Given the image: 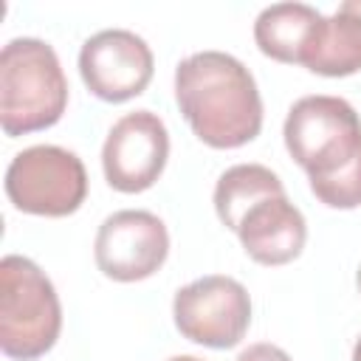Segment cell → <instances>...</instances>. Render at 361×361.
Listing matches in <instances>:
<instances>
[{"label":"cell","mask_w":361,"mask_h":361,"mask_svg":"<svg viewBox=\"0 0 361 361\" xmlns=\"http://www.w3.org/2000/svg\"><path fill=\"white\" fill-rule=\"evenodd\" d=\"M169 158V133L161 116L152 110H135L121 116L102 147V169L116 192H144L149 189Z\"/></svg>","instance_id":"obj_9"},{"label":"cell","mask_w":361,"mask_h":361,"mask_svg":"<svg viewBox=\"0 0 361 361\" xmlns=\"http://www.w3.org/2000/svg\"><path fill=\"white\" fill-rule=\"evenodd\" d=\"M169 361H203V358H195V355H175V358H169Z\"/></svg>","instance_id":"obj_16"},{"label":"cell","mask_w":361,"mask_h":361,"mask_svg":"<svg viewBox=\"0 0 361 361\" xmlns=\"http://www.w3.org/2000/svg\"><path fill=\"white\" fill-rule=\"evenodd\" d=\"M282 135L324 206H361V116L347 99L302 96L288 110Z\"/></svg>","instance_id":"obj_1"},{"label":"cell","mask_w":361,"mask_h":361,"mask_svg":"<svg viewBox=\"0 0 361 361\" xmlns=\"http://www.w3.org/2000/svg\"><path fill=\"white\" fill-rule=\"evenodd\" d=\"M237 361H290V355H288L282 347H276V344L259 341V344L245 347V350L237 355Z\"/></svg>","instance_id":"obj_14"},{"label":"cell","mask_w":361,"mask_h":361,"mask_svg":"<svg viewBox=\"0 0 361 361\" xmlns=\"http://www.w3.org/2000/svg\"><path fill=\"white\" fill-rule=\"evenodd\" d=\"M155 59L149 45L127 28H104L85 39L79 73L87 90L110 104L141 96L152 79Z\"/></svg>","instance_id":"obj_8"},{"label":"cell","mask_w":361,"mask_h":361,"mask_svg":"<svg viewBox=\"0 0 361 361\" xmlns=\"http://www.w3.org/2000/svg\"><path fill=\"white\" fill-rule=\"evenodd\" d=\"M355 282H358V290H361V268H358V274H355Z\"/></svg>","instance_id":"obj_17"},{"label":"cell","mask_w":361,"mask_h":361,"mask_svg":"<svg viewBox=\"0 0 361 361\" xmlns=\"http://www.w3.org/2000/svg\"><path fill=\"white\" fill-rule=\"evenodd\" d=\"M62 330V305L54 282L28 257L0 259V350L14 361L45 355Z\"/></svg>","instance_id":"obj_4"},{"label":"cell","mask_w":361,"mask_h":361,"mask_svg":"<svg viewBox=\"0 0 361 361\" xmlns=\"http://www.w3.org/2000/svg\"><path fill=\"white\" fill-rule=\"evenodd\" d=\"M172 316L183 338L212 350H228L243 341L251 324V296L243 282L212 274L175 293Z\"/></svg>","instance_id":"obj_6"},{"label":"cell","mask_w":361,"mask_h":361,"mask_svg":"<svg viewBox=\"0 0 361 361\" xmlns=\"http://www.w3.org/2000/svg\"><path fill=\"white\" fill-rule=\"evenodd\" d=\"M6 195L25 214L68 217L87 197V172L76 152L56 144H37L11 158Z\"/></svg>","instance_id":"obj_5"},{"label":"cell","mask_w":361,"mask_h":361,"mask_svg":"<svg viewBox=\"0 0 361 361\" xmlns=\"http://www.w3.org/2000/svg\"><path fill=\"white\" fill-rule=\"evenodd\" d=\"M68 107V79L56 51L17 37L0 51V127L8 138L54 127Z\"/></svg>","instance_id":"obj_3"},{"label":"cell","mask_w":361,"mask_h":361,"mask_svg":"<svg viewBox=\"0 0 361 361\" xmlns=\"http://www.w3.org/2000/svg\"><path fill=\"white\" fill-rule=\"evenodd\" d=\"M353 361H361V336H358V341L353 347Z\"/></svg>","instance_id":"obj_15"},{"label":"cell","mask_w":361,"mask_h":361,"mask_svg":"<svg viewBox=\"0 0 361 361\" xmlns=\"http://www.w3.org/2000/svg\"><path fill=\"white\" fill-rule=\"evenodd\" d=\"M96 265L107 279L138 282L152 276L169 254L164 220L144 209H121L102 220L96 234Z\"/></svg>","instance_id":"obj_7"},{"label":"cell","mask_w":361,"mask_h":361,"mask_svg":"<svg viewBox=\"0 0 361 361\" xmlns=\"http://www.w3.org/2000/svg\"><path fill=\"white\" fill-rule=\"evenodd\" d=\"M175 102L192 133L214 149H237L262 130V96L231 54L200 51L175 68Z\"/></svg>","instance_id":"obj_2"},{"label":"cell","mask_w":361,"mask_h":361,"mask_svg":"<svg viewBox=\"0 0 361 361\" xmlns=\"http://www.w3.org/2000/svg\"><path fill=\"white\" fill-rule=\"evenodd\" d=\"M282 180L262 164H237L228 166L214 186V212L226 228H237L240 217L265 195L282 192Z\"/></svg>","instance_id":"obj_13"},{"label":"cell","mask_w":361,"mask_h":361,"mask_svg":"<svg viewBox=\"0 0 361 361\" xmlns=\"http://www.w3.org/2000/svg\"><path fill=\"white\" fill-rule=\"evenodd\" d=\"M302 65L319 76H350L361 71V0L341 3L333 17L319 23Z\"/></svg>","instance_id":"obj_11"},{"label":"cell","mask_w":361,"mask_h":361,"mask_svg":"<svg viewBox=\"0 0 361 361\" xmlns=\"http://www.w3.org/2000/svg\"><path fill=\"white\" fill-rule=\"evenodd\" d=\"M324 17L307 3H274L259 11L254 23L257 48L288 65H302V56Z\"/></svg>","instance_id":"obj_12"},{"label":"cell","mask_w":361,"mask_h":361,"mask_svg":"<svg viewBox=\"0 0 361 361\" xmlns=\"http://www.w3.org/2000/svg\"><path fill=\"white\" fill-rule=\"evenodd\" d=\"M234 234L243 251L259 265H285L296 259L307 240L305 214L288 200L285 189L259 197L237 223Z\"/></svg>","instance_id":"obj_10"}]
</instances>
